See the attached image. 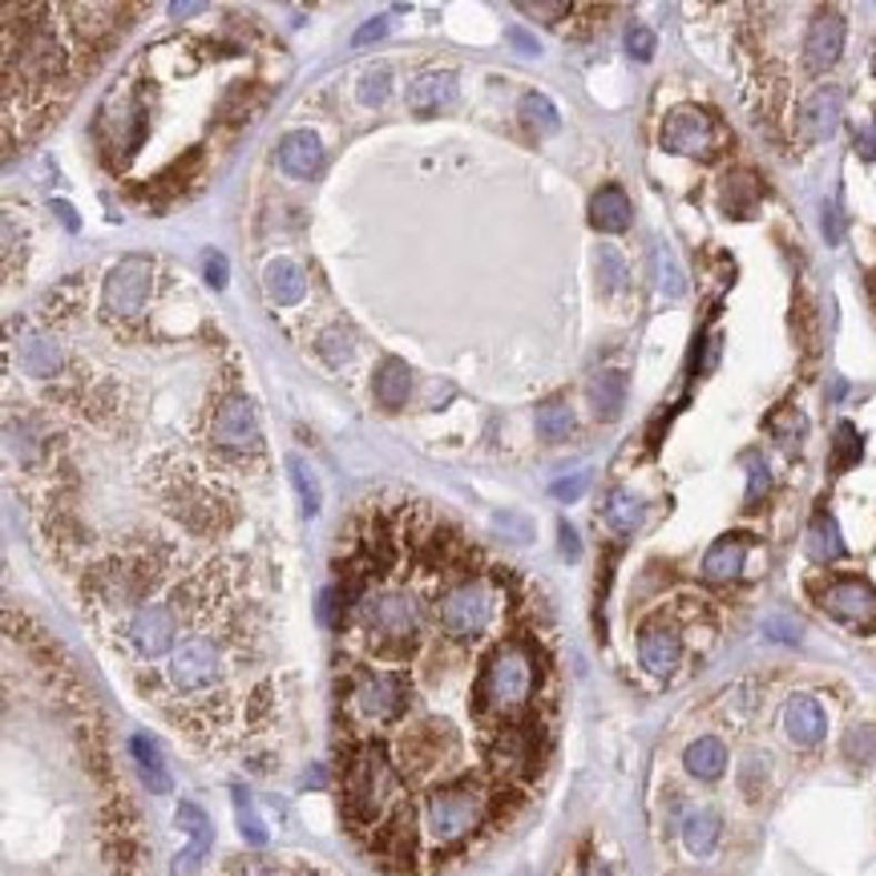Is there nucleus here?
<instances>
[{"label":"nucleus","instance_id":"1","mask_svg":"<svg viewBox=\"0 0 876 876\" xmlns=\"http://www.w3.org/2000/svg\"><path fill=\"white\" fill-rule=\"evenodd\" d=\"M501 618V590L489 577H461L433 602V622L453 643H481Z\"/></svg>","mask_w":876,"mask_h":876},{"label":"nucleus","instance_id":"2","mask_svg":"<svg viewBox=\"0 0 876 876\" xmlns=\"http://www.w3.org/2000/svg\"><path fill=\"white\" fill-rule=\"evenodd\" d=\"M150 283H154V263L145 255H125L105 279V311L138 315L150 300Z\"/></svg>","mask_w":876,"mask_h":876},{"label":"nucleus","instance_id":"3","mask_svg":"<svg viewBox=\"0 0 876 876\" xmlns=\"http://www.w3.org/2000/svg\"><path fill=\"white\" fill-rule=\"evenodd\" d=\"M820 606L836 622H848L856 631H873L876 626V590L868 586L865 577H836L833 586L820 594Z\"/></svg>","mask_w":876,"mask_h":876},{"label":"nucleus","instance_id":"4","mask_svg":"<svg viewBox=\"0 0 876 876\" xmlns=\"http://www.w3.org/2000/svg\"><path fill=\"white\" fill-rule=\"evenodd\" d=\"M711 142H715V125L703 110H675L663 122V150L671 154H711Z\"/></svg>","mask_w":876,"mask_h":876},{"label":"nucleus","instance_id":"5","mask_svg":"<svg viewBox=\"0 0 876 876\" xmlns=\"http://www.w3.org/2000/svg\"><path fill=\"white\" fill-rule=\"evenodd\" d=\"M683 658V638L671 622H646L638 631V663L651 671L655 678H671L678 671Z\"/></svg>","mask_w":876,"mask_h":876},{"label":"nucleus","instance_id":"6","mask_svg":"<svg viewBox=\"0 0 876 876\" xmlns=\"http://www.w3.org/2000/svg\"><path fill=\"white\" fill-rule=\"evenodd\" d=\"M840 110H844V89L840 85H816L799 105V133L804 142H824L833 138L836 125H840Z\"/></svg>","mask_w":876,"mask_h":876},{"label":"nucleus","instance_id":"7","mask_svg":"<svg viewBox=\"0 0 876 876\" xmlns=\"http://www.w3.org/2000/svg\"><path fill=\"white\" fill-rule=\"evenodd\" d=\"M784 735L796 747H820L828 735V715H824L816 695H792L784 703Z\"/></svg>","mask_w":876,"mask_h":876},{"label":"nucleus","instance_id":"8","mask_svg":"<svg viewBox=\"0 0 876 876\" xmlns=\"http://www.w3.org/2000/svg\"><path fill=\"white\" fill-rule=\"evenodd\" d=\"M844 53V17L840 12H820L816 21L808 24V37H804V61H808L812 73L836 66Z\"/></svg>","mask_w":876,"mask_h":876},{"label":"nucleus","instance_id":"9","mask_svg":"<svg viewBox=\"0 0 876 876\" xmlns=\"http://www.w3.org/2000/svg\"><path fill=\"white\" fill-rule=\"evenodd\" d=\"M214 444H226V449H246V444L259 441V421H255V409H251V400H226L214 416V429H211Z\"/></svg>","mask_w":876,"mask_h":876},{"label":"nucleus","instance_id":"10","mask_svg":"<svg viewBox=\"0 0 876 876\" xmlns=\"http://www.w3.org/2000/svg\"><path fill=\"white\" fill-rule=\"evenodd\" d=\"M174 820H178V828L190 836V848L174 860V876H190L202 860H207V853H211L214 828H211V820H207V812L194 808V804H182Z\"/></svg>","mask_w":876,"mask_h":876},{"label":"nucleus","instance_id":"11","mask_svg":"<svg viewBox=\"0 0 876 876\" xmlns=\"http://www.w3.org/2000/svg\"><path fill=\"white\" fill-rule=\"evenodd\" d=\"M323 162V145L311 130H291L283 142H279V167L288 170L291 178H311Z\"/></svg>","mask_w":876,"mask_h":876},{"label":"nucleus","instance_id":"12","mask_svg":"<svg viewBox=\"0 0 876 876\" xmlns=\"http://www.w3.org/2000/svg\"><path fill=\"white\" fill-rule=\"evenodd\" d=\"M744 562H747V537L744 533H727V537H719L703 554V577L707 582H732V577L744 574Z\"/></svg>","mask_w":876,"mask_h":876},{"label":"nucleus","instance_id":"13","mask_svg":"<svg viewBox=\"0 0 876 876\" xmlns=\"http://www.w3.org/2000/svg\"><path fill=\"white\" fill-rule=\"evenodd\" d=\"M683 767H687L695 779H719L727 772V744L719 735H699L691 739L687 752H683Z\"/></svg>","mask_w":876,"mask_h":876},{"label":"nucleus","instance_id":"14","mask_svg":"<svg viewBox=\"0 0 876 876\" xmlns=\"http://www.w3.org/2000/svg\"><path fill=\"white\" fill-rule=\"evenodd\" d=\"M631 199H626V190L622 187H602L594 199H590V222L606 234H618L631 226Z\"/></svg>","mask_w":876,"mask_h":876},{"label":"nucleus","instance_id":"15","mask_svg":"<svg viewBox=\"0 0 876 876\" xmlns=\"http://www.w3.org/2000/svg\"><path fill=\"white\" fill-rule=\"evenodd\" d=\"M263 288H266V300L279 303V308H291V303L303 300V291H308V279H303V266H295L291 259H279L263 271Z\"/></svg>","mask_w":876,"mask_h":876},{"label":"nucleus","instance_id":"16","mask_svg":"<svg viewBox=\"0 0 876 876\" xmlns=\"http://www.w3.org/2000/svg\"><path fill=\"white\" fill-rule=\"evenodd\" d=\"M804 550H808L812 562H820V566H828V562H836V557H844V537H840V525L828 517V513H816L808 525V537H804Z\"/></svg>","mask_w":876,"mask_h":876},{"label":"nucleus","instance_id":"17","mask_svg":"<svg viewBox=\"0 0 876 876\" xmlns=\"http://www.w3.org/2000/svg\"><path fill=\"white\" fill-rule=\"evenodd\" d=\"M590 404H594V416L598 421H618L622 409H626V376L622 372H602L590 384Z\"/></svg>","mask_w":876,"mask_h":876},{"label":"nucleus","instance_id":"18","mask_svg":"<svg viewBox=\"0 0 876 876\" xmlns=\"http://www.w3.org/2000/svg\"><path fill=\"white\" fill-rule=\"evenodd\" d=\"M409 389H412L409 364L396 360V355L380 360V367H376V400L380 404H384V409H400V404L409 400Z\"/></svg>","mask_w":876,"mask_h":876},{"label":"nucleus","instance_id":"19","mask_svg":"<svg viewBox=\"0 0 876 876\" xmlns=\"http://www.w3.org/2000/svg\"><path fill=\"white\" fill-rule=\"evenodd\" d=\"M719 833H723V820H719V812L715 808H695L687 820H683V844H687L695 856L715 853Z\"/></svg>","mask_w":876,"mask_h":876},{"label":"nucleus","instance_id":"20","mask_svg":"<svg viewBox=\"0 0 876 876\" xmlns=\"http://www.w3.org/2000/svg\"><path fill=\"white\" fill-rule=\"evenodd\" d=\"M453 98V73H424L409 85V110L412 113H433L444 101Z\"/></svg>","mask_w":876,"mask_h":876},{"label":"nucleus","instance_id":"21","mask_svg":"<svg viewBox=\"0 0 876 876\" xmlns=\"http://www.w3.org/2000/svg\"><path fill=\"white\" fill-rule=\"evenodd\" d=\"M130 752H133V759H138V767H142V776H145V784H150V792L167 796L170 776H167V764H162V752H158L154 739H150V735H133Z\"/></svg>","mask_w":876,"mask_h":876},{"label":"nucleus","instance_id":"22","mask_svg":"<svg viewBox=\"0 0 876 876\" xmlns=\"http://www.w3.org/2000/svg\"><path fill=\"white\" fill-rule=\"evenodd\" d=\"M606 525H611L614 533H634L643 525V501L634 497V493H626V489L611 493V497H606Z\"/></svg>","mask_w":876,"mask_h":876},{"label":"nucleus","instance_id":"23","mask_svg":"<svg viewBox=\"0 0 876 876\" xmlns=\"http://www.w3.org/2000/svg\"><path fill=\"white\" fill-rule=\"evenodd\" d=\"M655 279H658V291H663L666 300H678L683 291H687V279H683V266H678L675 251L671 246H655Z\"/></svg>","mask_w":876,"mask_h":876},{"label":"nucleus","instance_id":"24","mask_svg":"<svg viewBox=\"0 0 876 876\" xmlns=\"http://www.w3.org/2000/svg\"><path fill=\"white\" fill-rule=\"evenodd\" d=\"M537 433H542L545 441H566V436L574 433V412H570V404L550 400L545 409H537Z\"/></svg>","mask_w":876,"mask_h":876},{"label":"nucleus","instance_id":"25","mask_svg":"<svg viewBox=\"0 0 876 876\" xmlns=\"http://www.w3.org/2000/svg\"><path fill=\"white\" fill-rule=\"evenodd\" d=\"M21 364L29 376H53L57 367H61V352L49 340H29L21 352Z\"/></svg>","mask_w":876,"mask_h":876},{"label":"nucleus","instance_id":"26","mask_svg":"<svg viewBox=\"0 0 876 876\" xmlns=\"http://www.w3.org/2000/svg\"><path fill=\"white\" fill-rule=\"evenodd\" d=\"M222 876H328L320 873V868H283L279 860H234V865H226V873Z\"/></svg>","mask_w":876,"mask_h":876},{"label":"nucleus","instance_id":"27","mask_svg":"<svg viewBox=\"0 0 876 876\" xmlns=\"http://www.w3.org/2000/svg\"><path fill=\"white\" fill-rule=\"evenodd\" d=\"M522 118H525V125H533L537 133H554L557 130V110H554V101L545 98V93H525V98H522Z\"/></svg>","mask_w":876,"mask_h":876},{"label":"nucleus","instance_id":"28","mask_svg":"<svg viewBox=\"0 0 876 876\" xmlns=\"http://www.w3.org/2000/svg\"><path fill=\"white\" fill-rule=\"evenodd\" d=\"M288 469H291V481H295V489H300L303 517H315V513H320V481H315V473H311L303 461H295V456L288 461Z\"/></svg>","mask_w":876,"mask_h":876},{"label":"nucleus","instance_id":"29","mask_svg":"<svg viewBox=\"0 0 876 876\" xmlns=\"http://www.w3.org/2000/svg\"><path fill=\"white\" fill-rule=\"evenodd\" d=\"M767 429H772V436H776L779 444H799L804 436H808V416L804 412H796V409H784L779 416H772L767 421Z\"/></svg>","mask_w":876,"mask_h":876},{"label":"nucleus","instance_id":"30","mask_svg":"<svg viewBox=\"0 0 876 876\" xmlns=\"http://www.w3.org/2000/svg\"><path fill=\"white\" fill-rule=\"evenodd\" d=\"M860 461V433H856L853 424L844 421L836 424V444H833V469H848Z\"/></svg>","mask_w":876,"mask_h":876},{"label":"nucleus","instance_id":"31","mask_svg":"<svg viewBox=\"0 0 876 876\" xmlns=\"http://www.w3.org/2000/svg\"><path fill=\"white\" fill-rule=\"evenodd\" d=\"M234 812H239V833H243L246 840L255 844V848H263V844H266V828H263V820L255 816V808H251L246 792H239V788H234Z\"/></svg>","mask_w":876,"mask_h":876},{"label":"nucleus","instance_id":"32","mask_svg":"<svg viewBox=\"0 0 876 876\" xmlns=\"http://www.w3.org/2000/svg\"><path fill=\"white\" fill-rule=\"evenodd\" d=\"M844 755L853 764H873L876 759V727H853L844 735Z\"/></svg>","mask_w":876,"mask_h":876},{"label":"nucleus","instance_id":"33","mask_svg":"<svg viewBox=\"0 0 876 876\" xmlns=\"http://www.w3.org/2000/svg\"><path fill=\"white\" fill-rule=\"evenodd\" d=\"M744 461H747V510H759L764 493L772 489V473H767V465L755 453H747Z\"/></svg>","mask_w":876,"mask_h":876},{"label":"nucleus","instance_id":"34","mask_svg":"<svg viewBox=\"0 0 876 876\" xmlns=\"http://www.w3.org/2000/svg\"><path fill=\"white\" fill-rule=\"evenodd\" d=\"M598 275H602V288L606 291H618L622 283H626V259L618 255V246H602Z\"/></svg>","mask_w":876,"mask_h":876},{"label":"nucleus","instance_id":"35","mask_svg":"<svg viewBox=\"0 0 876 876\" xmlns=\"http://www.w3.org/2000/svg\"><path fill=\"white\" fill-rule=\"evenodd\" d=\"M389 89H392V73H389V69H384V66L367 69L364 81H360V101H364V105H380V101L389 98Z\"/></svg>","mask_w":876,"mask_h":876},{"label":"nucleus","instance_id":"36","mask_svg":"<svg viewBox=\"0 0 876 876\" xmlns=\"http://www.w3.org/2000/svg\"><path fill=\"white\" fill-rule=\"evenodd\" d=\"M759 190L752 187V178L747 174H732L727 178V190H723V202H727V211H747L755 202Z\"/></svg>","mask_w":876,"mask_h":876},{"label":"nucleus","instance_id":"37","mask_svg":"<svg viewBox=\"0 0 876 876\" xmlns=\"http://www.w3.org/2000/svg\"><path fill=\"white\" fill-rule=\"evenodd\" d=\"M626 53H631L634 61H651V57H655V33H651L646 24H631V29H626Z\"/></svg>","mask_w":876,"mask_h":876},{"label":"nucleus","instance_id":"38","mask_svg":"<svg viewBox=\"0 0 876 876\" xmlns=\"http://www.w3.org/2000/svg\"><path fill=\"white\" fill-rule=\"evenodd\" d=\"M493 525H497V530H510L513 542H530V537H533V525L525 522V517H517V513H497V517H493Z\"/></svg>","mask_w":876,"mask_h":876},{"label":"nucleus","instance_id":"39","mask_svg":"<svg viewBox=\"0 0 876 876\" xmlns=\"http://www.w3.org/2000/svg\"><path fill=\"white\" fill-rule=\"evenodd\" d=\"M586 485H590V477H586V473H577V477L554 481V489H550V493H554L557 501H577L582 493H586Z\"/></svg>","mask_w":876,"mask_h":876},{"label":"nucleus","instance_id":"40","mask_svg":"<svg viewBox=\"0 0 876 876\" xmlns=\"http://www.w3.org/2000/svg\"><path fill=\"white\" fill-rule=\"evenodd\" d=\"M384 33H389V17H372L367 24H360V29H355L352 44H372V41H380Z\"/></svg>","mask_w":876,"mask_h":876},{"label":"nucleus","instance_id":"41","mask_svg":"<svg viewBox=\"0 0 876 876\" xmlns=\"http://www.w3.org/2000/svg\"><path fill=\"white\" fill-rule=\"evenodd\" d=\"M505 41H510L513 49H517V53H525V57H537V53H542L537 37H530L525 29H517V24H513V29H505Z\"/></svg>","mask_w":876,"mask_h":876},{"label":"nucleus","instance_id":"42","mask_svg":"<svg viewBox=\"0 0 876 876\" xmlns=\"http://www.w3.org/2000/svg\"><path fill=\"white\" fill-rule=\"evenodd\" d=\"M207 283H211L214 291L226 288V259L222 255H207Z\"/></svg>","mask_w":876,"mask_h":876},{"label":"nucleus","instance_id":"43","mask_svg":"<svg viewBox=\"0 0 876 876\" xmlns=\"http://www.w3.org/2000/svg\"><path fill=\"white\" fill-rule=\"evenodd\" d=\"M764 631L772 634V638H779V643H796V634H799L796 626H792V622H784V618H772Z\"/></svg>","mask_w":876,"mask_h":876},{"label":"nucleus","instance_id":"44","mask_svg":"<svg viewBox=\"0 0 876 876\" xmlns=\"http://www.w3.org/2000/svg\"><path fill=\"white\" fill-rule=\"evenodd\" d=\"M557 533H562V554H566L570 562H577V554H582V542H577V533L570 530L566 522L557 525Z\"/></svg>","mask_w":876,"mask_h":876},{"label":"nucleus","instance_id":"45","mask_svg":"<svg viewBox=\"0 0 876 876\" xmlns=\"http://www.w3.org/2000/svg\"><path fill=\"white\" fill-rule=\"evenodd\" d=\"M824 234H828V243H840L844 226H840V211H836V207L824 211Z\"/></svg>","mask_w":876,"mask_h":876},{"label":"nucleus","instance_id":"46","mask_svg":"<svg viewBox=\"0 0 876 876\" xmlns=\"http://www.w3.org/2000/svg\"><path fill=\"white\" fill-rule=\"evenodd\" d=\"M522 12H533V17H566L570 4H522Z\"/></svg>","mask_w":876,"mask_h":876},{"label":"nucleus","instance_id":"47","mask_svg":"<svg viewBox=\"0 0 876 876\" xmlns=\"http://www.w3.org/2000/svg\"><path fill=\"white\" fill-rule=\"evenodd\" d=\"M53 211H57V219L66 222L69 231H78V214H73V207H69V202H53Z\"/></svg>","mask_w":876,"mask_h":876},{"label":"nucleus","instance_id":"48","mask_svg":"<svg viewBox=\"0 0 876 876\" xmlns=\"http://www.w3.org/2000/svg\"><path fill=\"white\" fill-rule=\"evenodd\" d=\"M202 9H207V4H190V0H187V4H170V12H174V17H190V12H202Z\"/></svg>","mask_w":876,"mask_h":876},{"label":"nucleus","instance_id":"49","mask_svg":"<svg viewBox=\"0 0 876 876\" xmlns=\"http://www.w3.org/2000/svg\"><path fill=\"white\" fill-rule=\"evenodd\" d=\"M586 876H606V868H602V865H590V873H586Z\"/></svg>","mask_w":876,"mask_h":876}]
</instances>
